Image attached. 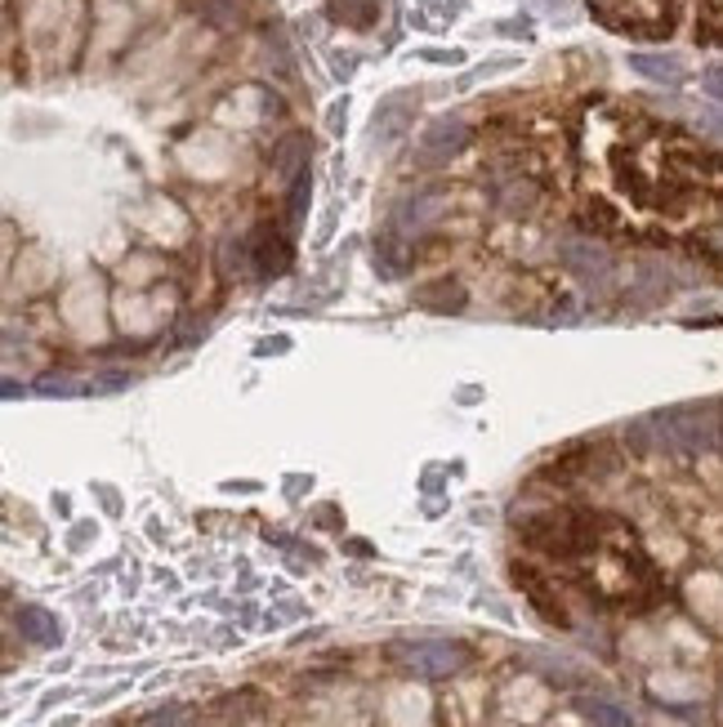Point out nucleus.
<instances>
[{
	"mask_svg": "<svg viewBox=\"0 0 723 727\" xmlns=\"http://www.w3.org/2000/svg\"><path fill=\"white\" fill-rule=\"evenodd\" d=\"M625 438L635 447H665L679 456H697L714 447V415L706 407H674V411H656L639 424L625 428Z\"/></svg>",
	"mask_w": 723,
	"mask_h": 727,
	"instance_id": "1",
	"label": "nucleus"
},
{
	"mask_svg": "<svg viewBox=\"0 0 723 727\" xmlns=\"http://www.w3.org/2000/svg\"><path fill=\"white\" fill-rule=\"evenodd\" d=\"M558 264H563L576 281H586L594 295H603V290L612 286V272H616L612 251L603 246V241H594V237H563V241H558Z\"/></svg>",
	"mask_w": 723,
	"mask_h": 727,
	"instance_id": "2",
	"label": "nucleus"
},
{
	"mask_svg": "<svg viewBox=\"0 0 723 727\" xmlns=\"http://www.w3.org/2000/svg\"><path fill=\"white\" fill-rule=\"evenodd\" d=\"M407 674H415V678H451L456 669H465L469 665V647H460V643H398L394 652H389Z\"/></svg>",
	"mask_w": 723,
	"mask_h": 727,
	"instance_id": "3",
	"label": "nucleus"
},
{
	"mask_svg": "<svg viewBox=\"0 0 723 727\" xmlns=\"http://www.w3.org/2000/svg\"><path fill=\"white\" fill-rule=\"evenodd\" d=\"M469 143V125L460 121V117H438V121H429L424 125V134H420V148H415V157H420V166H447L460 148Z\"/></svg>",
	"mask_w": 723,
	"mask_h": 727,
	"instance_id": "4",
	"label": "nucleus"
},
{
	"mask_svg": "<svg viewBox=\"0 0 723 727\" xmlns=\"http://www.w3.org/2000/svg\"><path fill=\"white\" fill-rule=\"evenodd\" d=\"M443 210H447L443 192H420V197H407V202H398V210H394V219H389V237H394V241L424 237L433 223L443 219Z\"/></svg>",
	"mask_w": 723,
	"mask_h": 727,
	"instance_id": "5",
	"label": "nucleus"
},
{
	"mask_svg": "<svg viewBox=\"0 0 723 727\" xmlns=\"http://www.w3.org/2000/svg\"><path fill=\"white\" fill-rule=\"evenodd\" d=\"M19 634L32 647H59L63 643V620L50 607H19Z\"/></svg>",
	"mask_w": 723,
	"mask_h": 727,
	"instance_id": "6",
	"label": "nucleus"
},
{
	"mask_svg": "<svg viewBox=\"0 0 723 727\" xmlns=\"http://www.w3.org/2000/svg\"><path fill=\"white\" fill-rule=\"evenodd\" d=\"M251 268H255V277H277L286 268V246L273 228H260L251 237Z\"/></svg>",
	"mask_w": 723,
	"mask_h": 727,
	"instance_id": "7",
	"label": "nucleus"
},
{
	"mask_svg": "<svg viewBox=\"0 0 723 727\" xmlns=\"http://www.w3.org/2000/svg\"><path fill=\"white\" fill-rule=\"evenodd\" d=\"M630 68L656 85H679L688 76L684 59H674V54H630Z\"/></svg>",
	"mask_w": 723,
	"mask_h": 727,
	"instance_id": "8",
	"label": "nucleus"
},
{
	"mask_svg": "<svg viewBox=\"0 0 723 727\" xmlns=\"http://www.w3.org/2000/svg\"><path fill=\"white\" fill-rule=\"evenodd\" d=\"M527 669H537V674H545L550 683H576L581 678V669H576L567 656H554V652H545V647H527L522 656H518Z\"/></svg>",
	"mask_w": 723,
	"mask_h": 727,
	"instance_id": "9",
	"label": "nucleus"
},
{
	"mask_svg": "<svg viewBox=\"0 0 723 727\" xmlns=\"http://www.w3.org/2000/svg\"><path fill=\"white\" fill-rule=\"evenodd\" d=\"M576 710H581L594 727H639L630 710H620L616 701H603V696H581V701H576Z\"/></svg>",
	"mask_w": 723,
	"mask_h": 727,
	"instance_id": "10",
	"label": "nucleus"
},
{
	"mask_svg": "<svg viewBox=\"0 0 723 727\" xmlns=\"http://www.w3.org/2000/svg\"><path fill=\"white\" fill-rule=\"evenodd\" d=\"M411 125V99H389L375 112V143H394Z\"/></svg>",
	"mask_w": 723,
	"mask_h": 727,
	"instance_id": "11",
	"label": "nucleus"
},
{
	"mask_svg": "<svg viewBox=\"0 0 723 727\" xmlns=\"http://www.w3.org/2000/svg\"><path fill=\"white\" fill-rule=\"evenodd\" d=\"M415 300H420L424 308H433V313H456V308L465 304V290H460L451 277H443V281H433V286H420Z\"/></svg>",
	"mask_w": 723,
	"mask_h": 727,
	"instance_id": "12",
	"label": "nucleus"
},
{
	"mask_svg": "<svg viewBox=\"0 0 723 727\" xmlns=\"http://www.w3.org/2000/svg\"><path fill=\"white\" fill-rule=\"evenodd\" d=\"M532 202H537V187L527 183V179H514V183L496 187V206L505 215H527V210H532Z\"/></svg>",
	"mask_w": 723,
	"mask_h": 727,
	"instance_id": "13",
	"label": "nucleus"
},
{
	"mask_svg": "<svg viewBox=\"0 0 723 727\" xmlns=\"http://www.w3.org/2000/svg\"><path fill=\"white\" fill-rule=\"evenodd\" d=\"M375 0H330V19L345 27H371L375 23Z\"/></svg>",
	"mask_w": 723,
	"mask_h": 727,
	"instance_id": "14",
	"label": "nucleus"
},
{
	"mask_svg": "<svg viewBox=\"0 0 723 727\" xmlns=\"http://www.w3.org/2000/svg\"><path fill=\"white\" fill-rule=\"evenodd\" d=\"M518 59H496V63H482V68H473V72H465L460 76V89H469V85H478V81H487V76H496V72H509Z\"/></svg>",
	"mask_w": 723,
	"mask_h": 727,
	"instance_id": "15",
	"label": "nucleus"
},
{
	"mask_svg": "<svg viewBox=\"0 0 723 727\" xmlns=\"http://www.w3.org/2000/svg\"><path fill=\"white\" fill-rule=\"evenodd\" d=\"M304 197H309V170L291 183V210H286V215H291V223H300V219H304Z\"/></svg>",
	"mask_w": 723,
	"mask_h": 727,
	"instance_id": "16",
	"label": "nucleus"
},
{
	"mask_svg": "<svg viewBox=\"0 0 723 727\" xmlns=\"http://www.w3.org/2000/svg\"><path fill=\"white\" fill-rule=\"evenodd\" d=\"M697 130L710 138H723V108H701L697 112Z\"/></svg>",
	"mask_w": 723,
	"mask_h": 727,
	"instance_id": "17",
	"label": "nucleus"
},
{
	"mask_svg": "<svg viewBox=\"0 0 723 727\" xmlns=\"http://www.w3.org/2000/svg\"><path fill=\"white\" fill-rule=\"evenodd\" d=\"M188 718V710L183 705H170V710H157L153 718H143V727H179Z\"/></svg>",
	"mask_w": 723,
	"mask_h": 727,
	"instance_id": "18",
	"label": "nucleus"
},
{
	"mask_svg": "<svg viewBox=\"0 0 723 727\" xmlns=\"http://www.w3.org/2000/svg\"><path fill=\"white\" fill-rule=\"evenodd\" d=\"M701 246H706V255H714V259L723 264V219H719V223H710V228L701 232Z\"/></svg>",
	"mask_w": 723,
	"mask_h": 727,
	"instance_id": "19",
	"label": "nucleus"
},
{
	"mask_svg": "<svg viewBox=\"0 0 723 727\" xmlns=\"http://www.w3.org/2000/svg\"><path fill=\"white\" fill-rule=\"evenodd\" d=\"M125 384H134V375H99V379H89V393H117Z\"/></svg>",
	"mask_w": 723,
	"mask_h": 727,
	"instance_id": "20",
	"label": "nucleus"
},
{
	"mask_svg": "<svg viewBox=\"0 0 723 727\" xmlns=\"http://www.w3.org/2000/svg\"><path fill=\"white\" fill-rule=\"evenodd\" d=\"M701 85H706L710 99H719V104H723V63H710V68H706V76H701Z\"/></svg>",
	"mask_w": 723,
	"mask_h": 727,
	"instance_id": "21",
	"label": "nucleus"
},
{
	"mask_svg": "<svg viewBox=\"0 0 723 727\" xmlns=\"http://www.w3.org/2000/svg\"><path fill=\"white\" fill-rule=\"evenodd\" d=\"M345 112H349V104H335V108H330V130H335V134H340V125H345Z\"/></svg>",
	"mask_w": 723,
	"mask_h": 727,
	"instance_id": "22",
	"label": "nucleus"
}]
</instances>
